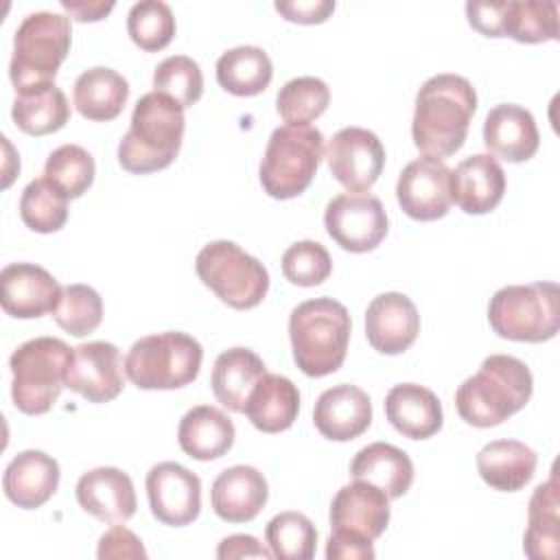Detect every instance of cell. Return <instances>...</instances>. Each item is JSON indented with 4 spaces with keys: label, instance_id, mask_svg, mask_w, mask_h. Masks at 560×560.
Segmentation results:
<instances>
[{
    "label": "cell",
    "instance_id": "obj_1",
    "mask_svg": "<svg viewBox=\"0 0 560 560\" xmlns=\"http://www.w3.org/2000/svg\"><path fill=\"white\" fill-rule=\"evenodd\" d=\"M477 112V92L466 77L442 72L422 83L411 120L413 144L431 158H448L462 149Z\"/></svg>",
    "mask_w": 560,
    "mask_h": 560
},
{
    "label": "cell",
    "instance_id": "obj_2",
    "mask_svg": "<svg viewBox=\"0 0 560 560\" xmlns=\"http://www.w3.org/2000/svg\"><path fill=\"white\" fill-rule=\"evenodd\" d=\"M534 389L529 368L510 354H490L455 392V407L464 422L488 429L521 411Z\"/></svg>",
    "mask_w": 560,
    "mask_h": 560
},
{
    "label": "cell",
    "instance_id": "obj_3",
    "mask_svg": "<svg viewBox=\"0 0 560 560\" xmlns=\"http://www.w3.org/2000/svg\"><path fill=\"white\" fill-rule=\"evenodd\" d=\"M184 107L162 92H147L138 98L129 131L118 144V162L125 171L155 173L177 158L184 140Z\"/></svg>",
    "mask_w": 560,
    "mask_h": 560
},
{
    "label": "cell",
    "instance_id": "obj_4",
    "mask_svg": "<svg viewBox=\"0 0 560 560\" xmlns=\"http://www.w3.org/2000/svg\"><path fill=\"white\" fill-rule=\"evenodd\" d=\"M350 313L332 298H315L298 304L289 315V339L293 361L306 376L337 372L348 352Z\"/></svg>",
    "mask_w": 560,
    "mask_h": 560
},
{
    "label": "cell",
    "instance_id": "obj_5",
    "mask_svg": "<svg viewBox=\"0 0 560 560\" xmlns=\"http://www.w3.org/2000/svg\"><path fill=\"white\" fill-rule=\"evenodd\" d=\"M72 348L57 337H35L18 346L9 359L13 405L28 416H42L66 387Z\"/></svg>",
    "mask_w": 560,
    "mask_h": 560
},
{
    "label": "cell",
    "instance_id": "obj_6",
    "mask_svg": "<svg viewBox=\"0 0 560 560\" xmlns=\"http://www.w3.org/2000/svg\"><path fill=\"white\" fill-rule=\"evenodd\" d=\"M324 158V136L311 125H282L271 131L258 177L273 199L302 195Z\"/></svg>",
    "mask_w": 560,
    "mask_h": 560
},
{
    "label": "cell",
    "instance_id": "obj_7",
    "mask_svg": "<svg viewBox=\"0 0 560 560\" xmlns=\"http://www.w3.org/2000/svg\"><path fill=\"white\" fill-rule=\"evenodd\" d=\"M488 322L503 339L542 343L560 326V289L556 282L503 287L490 298Z\"/></svg>",
    "mask_w": 560,
    "mask_h": 560
},
{
    "label": "cell",
    "instance_id": "obj_8",
    "mask_svg": "<svg viewBox=\"0 0 560 560\" xmlns=\"http://www.w3.org/2000/svg\"><path fill=\"white\" fill-rule=\"evenodd\" d=\"M72 42L70 18L52 11L28 13L13 35L9 77L15 92L55 83L57 70Z\"/></svg>",
    "mask_w": 560,
    "mask_h": 560
},
{
    "label": "cell",
    "instance_id": "obj_9",
    "mask_svg": "<svg viewBox=\"0 0 560 560\" xmlns=\"http://www.w3.org/2000/svg\"><path fill=\"white\" fill-rule=\"evenodd\" d=\"M203 348L188 332L166 330L140 337L125 357L127 378L140 389H177L201 370Z\"/></svg>",
    "mask_w": 560,
    "mask_h": 560
},
{
    "label": "cell",
    "instance_id": "obj_10",
    "mask_svg": "<svg viewBox=\"0 0 560 560\" xmlns=\"http://www.w3.org/2000/svg\"><path fill=\"white\" fill-rule=\"evenodd\" d=\"M199 280L228 306L254 308L269 289V273L260 260L232 241H212L195 258Z\"/></svg>",
    "mask_w": 560,
    "mask_h": 560
},
{
    "label": "cell",
    "instance_id": "obj_11",
    "mask_svg": "<svg viewBox=\"0 0 560 560\" xmlns=\"http://www.w3.org/2000/svg\"><path fill=\"white\" fill-rule=\"evenodd\" d=\"M324 225L341 249L363 254L385 238L387 214L381 199L370 192H341L326 203Z\"/></svg>",
    "mask_w": 560,
    "mask_h": 560
},
{
    "label": "cell",
    "instance_id": "obj_12",
    "mask_svg": "<svg viewBox=\"0 0 560 560\" xmlns=\"http://www.w3.org/2000/svg\"><path fill=\"white\" fill-rule=\"evenodd\" d=\"M332 177L348 192H365L374 186L385 166V149L378 136L363 127L339 129L324 153Z\"/></svg>",
    "mask_w": 560,
    "mask_h": 560
},
{
    "label": "cell",
    "instance_id": "obj_13",
    "mask_svg": "<svg viewBox=\"0 0 560 560\" xmlns=\"http://www.w3.org/2000/svg\"><path fill=\"white\" fill-rule=\"evenodd\" d=\"M396 199L402 212L416 221L442 219L451 203V168L440 158L411 160L398 175Z\"/></svg>",
    "mask_w": 560,
    "mask_h": 560
},
{
    "label": "cell",
    "instance_id": "obj_14",
    "mask_svg": "<svg viewBox=\"0 0 560 560\" xmlns=\"http://www.w3.org/2000/svg\"><path fill=\"white\" fill-rule=\"evenodd\" d=\"M125 363L120 350L109 341H88L72 348L66 370V387L88 402H109L125 387Z\"/></svg>",
    "mask_w": 560,
    "mask_h": 560
},
{
    "label": "cell",
    "instance_id": "obj_15",
    "mask_svg": "<svg viewBox=\"0 0 560 560\" xmlns=\"http://www.w3.org/2000/svg\"><path fill=\"white\" fill-rule=\"evenodd\" d=\"M151 514L171 527L190 525L201 512V481L177 462H160L147 472Z\"/></svg>",
    "mask_w": 560,
    "mask_h": 560
},
{
    "label": "cell",
    "instance_id": "obj_16",
    "mask_svg": "<svg viewBox=\"0 0 560 560\" xmlns=\"http://www.w3.org/2000/svg\"><path fill=\"white\" fill-rule=\"evenodd\" d=\"M59 298V282L39 265L11 262L0 271V304L11 317L33 319L52 313Z\"/></svg>",
    "mask_w": 560,
    "mask_h": 560
},
{
    "label": "cell",
    "instance_id": "obj_17",
    "mask_svg": "<svg viewBox=\"0 0 560 560\" xmlns=\"http://www.w3.org/2000/svg\"><path fill=\"white\" fill-rule=\"evenodd\" d=\"M420 332L416 304L396 291L376 295L365 308V337L381 354H402Z\"/></svg>",
    "mask_w": 560,
    "mask_h": 560
},
{
    "label": "cell",
    "instance_id": "obj_18",
    "mask_svg": "<svg viewBox=\"0 0 560 560\" xmlns=\"http://www.w3.org/2000/svg\"><path fill=\"white\" fill-rule=\"evenodd\" d=\"M74 492L88 514L109 525L127 523L138 508L131 477L114 466H98L83 472Z\"/></svg>",
    "mask_w": 560,
    "mask_h": 560
},
{
    "label": "cell",
    "instance_id": "obj_19",
    "mask_svg": "<svg viewBox=\"0 0 560 560\" xmlns=\"http://www.w3.org/2000/svg\"><path fill=\"white\" fill-rule=\"evenodd\" d=\"M313 422L317 431L332 442H348L368 431L372 422L370 396L350 383H339L319 394Z\"/></svg>",
    "mask_w": 560,
    "mask_h": 560
},
{
    "label": "cell",
    "instance_id": "obj_20",
    "mask_svg": "<svg viewBox=\"0 0 560 560\" xmlns=\"http://www.w3.org/2000/svg\"><path fill=\"white\" fill-rule=\"evenodd\" d=\"M389 523V497L363 479L337 490L330 503V527L376 540Z\"/></svg>",
    "mask_w": 560,
    "mask_h": 560
},
{
    "label": "cell",
    "instance_id": "obj_21",
    "mask_svg": "<svg viewBox=\"0 0 560 560\" xmlns=\"http://www.w3.org/2000/svg\"><path fill=\"white\" fill-rule=\"evenodd\" d=\"M269 497L267 479L254 466H230L217 475L210 490V503L219 518L228 523H247L260 514Z\"/></svg>",
    "mask_w": 560,
    "mask_h": 560
},
{
    "label": "cell",
    "instance_id": "obj_22",
    "mask_svg": "<svg viewBox=\"0 0 560 560\" xmlns=\"http://www.w3.org/2000/svg\"><path fill=\"white\" fill-rule=\"evenodd\" d=\"M486 149L505 162H525L536 155L540 133L529 109L503 103L488 112L483 120Z\"/></svg>",
    "mask_w": 560,
    "mask_h": 560
},
{
    "label": "cell",
    "instance_id": "obj_23",
    "mask_svg": "<svg viewBox=\"0 0 560 560\" xmlns=\"http://www.w3.org/2000/svg\"><path fill=\"white\" fill-rule=\"evenodd\" d=\"M451 192L466 214H486L503 199L505 173L494 155L475 153L451 171Z\"/></svg>",
    "mask_w": 560,
    "mask_h": 560
},
{
    "label": "cell",
    "instance_id": "obj_24",
    "mask_svg": "<svg viewBox=\"0 0 560 560\" xmlns=\"http://www.w3.org/2000/svg\"><path fill=\"white\" fill-rule=\"evenodd\" d=\"M59 464L44 451L18 453L2 475V490L22 510L42 508L59 488Z\"/></svg>",
    "mask_w": 560,
    "mask_h": 560
},
{
    "label": "cell",
    "instance_id": "obj_25",
    "mask_svg": "<svg viewBox=\"0 0 560 560\" xmlns=\"http://www.w3.org/2000/svg\"><path fill=\"white\" fill-rule=\"evenodd\" d=\"M389 424L409 440H427L442 429L444 413L440 398L424 385L400 383L385 396Z\"/></svg>",
    "mask_w": 560,
    "mask_h": 560
},
{
    "label": "cell",
    "instance_id": "obj_26",
    "mask_svg": "<svg viewBox=\"0 0 560 560\" xmlns=\"http://www.w3.org/2000/svg\"><path fill=\"white\" fill-rule=\"evenodd\" d=\"M300 411V392L291 378L282 374L265 372L258 383L252 387L245 416L262 433L287 431Z\"/></svg>",
    "mask_w": 560,
    "mask_h": 560
},
{
    "label": "cell",
    "instance_id": "obj_27",
    "mask_svg": "<svg viewBox=\"0 0 560 560\" xmlns=\"http://www.w3.org/2000/svg\"><path fill=\"white\" fill-rule=\"evenodd\" d=\"M236 431L232 420L212 405H197L184 413L177 429L182 451L199 462L223 457L234 444Z\"/></svg>",
    "mask_w": 560,
    "mask_h": 560
},
{
    "label": "cell",
    "instance_id": "obj_28",
    "mask_svg": "<svg viewBox=\"0 0 560 560\" xmlns=\"http://www.w3.org/2000/svg\"><path fill=\"white\" fill-rule=\"evenodd\" d=\"M538 457L534 448L518 440H492L477 453V470L481 479L501 492H516L529 483L536 472Z\"/></svg>",
    "mask_w": 560,
    "mask_h": 560
},
{
    "label": "cell",
    "instance_id": "obj_29",
    "mask_svg": "<svg viewBox=\"0 0 560 560\" xmlns=\"http://www.w3.org/2000/svg\"><path fill=\"white\" fill-rule=\"evenodd\" d=\"M350 475L352 479L374 483L389 499H398L413 483V462L402 448L394 444L372 442L354 455Z\"/></svg>",
    "mask_w": 560,
    "mask_h": 560
},
{
    "label": "cell",
    "instance_id": "obj_30",
    "mask_svg": "<svg viewBox=\"0 0 560 560\" xmlns=\"http://www.w3.org/2000/svg\"><path fill=\"white\" fill-rule=\"evenodd\" d=\"M267 372L262 359L249 348H230L214 361L210 385L214 398L230 411L243 413L247 396Z\"/></svg>",
    "mask_w": 560,
    "mask_h": 560
},
{
    "label": "cell",
    "instance_id": "obj_31",
    "mask_svg": "<svg viewBox=\"0 0 560 560\" xmlns=\"http://www.w3.org/2000/svg\"><path fill=\"white\" fill-rule=\"evenodd\" d=\"M560 494L556 472L536 486L529 510L527 529L523 538L525 556L532 560H556L560 556Z\"/></svg>",
    "mask_w": 560,
    "mask_h": 560
},
{
    "label": "cell",
    "instance_id": "obj_32",
    "mask_svg": "<svg viewBox=\"0 0 560 560\" xmlns=\"http://www.w3.org/2000/svg\"><path fill=\"white\" fill-rule=\"evenodd\" d=\"M72 98L83 118L107 122L122 112L129 98V83L116 70L94 66L77 77Z\"/></svg>",
    "mask_w": 560,
    "mask_h": 560
},
{
    "label": "cell",
    "instance_id": "obj_33",
    "mask_svg": "<svg viewBox=\"0 0 560 560\" xmlns=\"http://www.w3.org/2000/svg\"><path fill=\"white\" fill-rule=\"evenodd\" d=\"M11 118L28 136L55 133L70 120V103L55 83L33 85L18 92Z\"/></svg>",
    "mask_w": 560,
    "mask_h": 560
},
{
    "label": "cell",
    "instance_id": "obj_34",
    "mask_svg": "<svg viewBox=\"0 0 560 560\" xmlns=\"http://www.w3.org/2000/svg\"><path fill=\"white\" fill-rule=\"evenodd\" d=\"M271 77L273 63L258 46H236L217 59V81L234 96H256L265 92Z\"/></svg>",
    "mask_w": 560,
    "mask_h": 560
},
{
    "label": "cell",
    "instance_id": "obj_35",
    "mask_svg": "<svg viewBox=\"0 0 560 560\" xmlns=\"http://www.w3.org/2000/svg\"><path fill=\"white\" fill-rule=\"evenodd\" d=\"M503 37L521 44L558 39V4L553 0H505Z\"/></svg>",
    "mask_w": 560,
    "mask_h": 560
},
{
    "label": "cell",
    "instance_id": "obj_36",
    "mask_svg": "<svg viewBox=\"0 0 560 560\" xmlns=\"http://www.w3.org/2000/svg\"><path fill=\"white\" fill-rule=\"evenodd\" d=\"M271 556L280 560H311L317 549V529L300 512H280L265 527Z\"/></svg>",
    "mask_w": 560,
    "mask_h": 560
},
{
    "label": "cell",
    "instance_id": "obj_37",
    "mask_svg": "<svg viewBox=\"0 0 560 560\" xmlns=\"http://www.w3.org/2000/svg\"><path fill=\"white\" fill-rule=\"evenodd\" d=\"M94 173V158L79 144L57 147L44 164V177L66 199L81 197L92 186Z\"/></svg>",
    "mask_w": 560,
    "mask_h": 560
},
{
    "label": "cell",
    "instance_id": "obj_38",
    "mask_svg": "<svg viewBox=\"0 0 560 560\" xmlns=\"http://www.w3.org/2000/svg\"><path fill=\"white\" fill-rule=\"evenodd\" d=\"M328 103L330 90L317 77H295L287 81L276 96V109L287 125L313 122L326 112Z\"/></svg>",
    "mask_w": 560,
    "mask_h": 560
},
{
    "label": "cell",
    "instance_id": "obj_39",
    "mask_svg": "<svg viewBox=\"0 0 560 560\" xmlns=\"http://www.w3.org/2000/svg\"><path fill=\"white\" fill-rule=\"evenodd\" d=\"M20 217L33 232H57L68 219V199L55 186H50L46 177H37L22 190Z\"/></svg>",
    "mask_w": 560,
    "mask_h": 560
},
{
    "label": "cell",
    "instance_id": "obj_40",
    "mask_svg": "<svg viewBox=\"0 0 560 560\" xmlns=\"http://www.w3.org/2000/svg\"><path fill=\"white\" fill-rule=\"evenodd\" d=\"M127 33L131 42L147 52L166 48L175 35V18L171 7L160 0L136 2L127 15Z\"/></svg>",
    "mask_w": 560,
    "mask_h": 560
},
{
    "label": "cell",
    "instance_id": "obj_41",
    "mask_svg": "<svg viewBox=\"0 0 560 560\" xmlns=\"http://www.w3.org/2000/svg\"><path fill=\"white\" fill-rule=\"evenodd\" d=\"M52 317L72 337H85L94 332L103 319V300L90 284L61 287Z\"/></svg>",
    "mask_w": 560,
    "mask_h": 560
},
{
    "label": "cell",
    "instance_id": "obj_42",
    "mask_svg": "<svg viewBox=\"0 0 560 560\" xmlns=\"http://www.w3.org/2000/svg\"><path fill=\"white\" fill-rule=\"evenodd\" d=\"M153 88L177 101L184 109L192 107L203 94V74L199 63L186 55H171L158 63Z\"/></svg>",
    "mask_w": 560,
    "mask_h": 560
},
{
    "label": "cell",
    "instance_id": "obj_43",
    "mask_svg": "<svg viewBox=\"0 0 560 560\" xmlns=\"http://www.w3.org/2000/svg\"><path fill=\"white\" fill-rule=\"evenodd\" d=\"M332 271L328 249L317 241H298L282 254V273L291 284L317 287Z\"/></svg>",
    "mask_w": 560,
    "mask_h": 560
},
{
    "label": "cell",
    "instance_id": "obj_44",
    "mask_svg": "<svg viewBox=\"0 0 560 560\" xmlns=\"http://www.w3.org/2000/svg\"><path fill=\"white\" fill-rule=\"evenodd\" d=\"M96 556L101 560H107V558H147V551L142 547V540L131 529H127L125 525L118 523L101 536Z\"/></svg>",
    "mask_w": 560,
    "mask_h": 560
},
{
    "label": "cell",
    "instance_id": "obj_45",
    "mask_svg": "<svg viewBox=\"0 0 560 560\" xmlns=\"http://www.w3.org/2000/svg\"><path fill=\"white\" fill-rule=\"evenodd\" d=\"M328 560H372L374 547L372 540L346 529H332L326 540Z\"/></svg>",
    "mask_w": 560,
    "mask_h": 560
},
{
    "label": "cell",
    "instance_id": "obj_46",
    "mask_svg": "<svg viewBox=\"0 0 560 560\" xmlns=\"http://www.w3.org/2000/svg\"><path fill=\"white\" fill-rule=\"evenodd\" d=\"M503 7L505 0H468V24L486 37H503Z\"/></svg>",
    "mask_w": 560,
    "mask_h": 560
},
{
    "label": "cell",
    "instance_id": "obj_47",
    "mask_svg": "<svg viewBox=\"0 0 560 560\" xmlns=\"http://www.w3.org/2000/svg\"><path fill=\"white\" fill-rule=\"evenodd\" d=\"M276 11L295 24H322L335 11L332 0H289L276 2Z\"/></svg>",
    "mask_w": 560,
    "mask_h": 560
},
{
    "label": "cell",
    "instance_id": "obj_48",
    "mask_svg": "<svg viewBox=\"0 0 560 560\" xmlns=\"http://www.w3.org/2000/svg\"><path fill=\"white\" fill-rule=\"evenodd\" d=\"M269 556H271V551L249 534H232V536L223 538L217 547V558H221V560H230V558H269Z\"/></svg>",
    "mask_w": 560,
    "mask_h": 560
},
{
    "label": "cell",
    "instance_id": "obj_49",
    "mask_svg": "<svg viewBox=\"0 0 560 560\" xmlns=\"http://www.w3.org/2000/svg\"><path fill=\"white\" fill-rule=\"evenodd\" d=\"M61 9L79 20V22H98L103 20L112 9H114V2H72V0H61L59 2Z\"/></svg>",
    "mask_w": 560,
    "mask_h": 560
}]
</instances>
